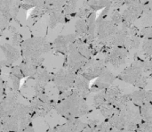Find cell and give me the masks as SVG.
<instances>
[{
    "label": "cell",
    "instance_id": "obj_1",
    "mask_svg": "<svg viewBox=\"0 0 152 132\" xmlns=\"http://www.w3.org/2000/svg\"><path fill=\"white\" fill-rule=\"evenodd\" d=\"M20 92H7L0 105V122L3 131L21 132L31 124L32 114L28 105L20 100Z\"/></svg>",
    "mask_w": 152,
    "mask_h": 132
},
{
    "label": "cell",
    "instance_id": "obj_2",
    "mask_svg": "<svg viewBox=\"0 0 152 132\" xmlns=\"http://www.w3.org/2000/svg\"><path fill=\"white\" fill-rule=\"evenodd\" d=\"M54 110L60 116L67 121L79 119L92 111L86 100L72 90L66 97L57 101Z\"/></svg>",
    "mask_w": 152,
    "mask_h": 132
},
{
    "label": "cell",
    "instance_id": "obj_3",
    "mask_svg": "<svg viewBox=\"0 0 152 132\" xmlns=\"http://www.w3.org/2000/svg\"><path fill=\"white\" fill-rule=\"evenodd\" d=\"M152 72V63L150 60L135 56L133 63L121 72L117 78L134 87L143 89L148 83V76Z\"/></svg>",
    "mask_w": 152,
    "mask_h": 132
},
{
    "label": "cell",
    "instance_id": "obj_4",
    "mask_svg": "<svg viewBox=\"0 0 152 132\" xmlns=\"http://www.w3.org/2000/svg\"><path fill=\"white\" fill-rule=\"evenodd\" d=\"M20 50L22 59H37L52 50V43L44 37H32L21 42Z\"/></svg>",
    "mask_w": 152,
    "mask_h": 132
},
{
    "label": "cell",
    "instance_id": "obj_5",
    "mask_svg": "<svg viewBox=\"0 0 152 132\" xmlns=\"http://www.w3.org/2000/svg\"><path fill=\"white\" fill-rule=\"evenodd\" d=\"M21 0H0V36L15 20Z\"/></svg>",
    "mask_w": 152,
    "mask_h": 132
},
{
    "label": "cell",
    "instance_id": "obj_6",
    "mask_svg": "<svg viewBox=\"0 0 152 132\" xmlns=\"http://www.w3.org/2000/svg\"><path fill=\"white\" fill-rule=\"evenodd\" d=\"M56 101L53 100L45 92L35 96L29 102V107L31 110L32 118L45 117L46 114L54 110Z\"/></svg>",
    "mask_w": 152,
    "mask_h": 132
},
{
    "label": "cell",
    "instance_id": "obj_7",
    "mask_svg": "<svg viewBox=\"0 0 152 132\" xmlns=\"http://www.w3.org/2000/svg\"><path fill=\"white\" fill-rule=\"evenodd\" d=\"M76 77V72L62 66V68H61L56 73L53 74L52 81L58 89L59 93L61 94L65 91L72 89Z\"/></svg>",
    "mask_w": 152,
    "mask_h": 132
},
{
    "label": "cell",
    "instance_id": "obj_8",
    "mask_svg": "<svg viewBox=\"0 0 152 132\" xmlns=\"http://www.w3.org/2000/svg\"><path fill=\"white\" fill-rule=\"evenodd\" d=\"M88 60L89 59H87L78 51L75 40L69 46V50L66 55L63 66L77 74L78 72L83 68V66L87 63Z\"/></svg>",
    "mask_w": 152,
    "mask_h": 132
},
{
    "label": "cell",
    "instance_id": "obj_9",
    "mask_svg": "<svg viewBox=\"0 0 152 132\" xmlns=\"http://www.w3.org/2000/svg\"><path fill=\"white\" fill-rule=\"evenodd\" d=\"M120 114L125 121L126 131H135L137 130L139 124L142 122V118L140 113V107L134 105L131 101L127 105L121 109Z\"/></svg>",
    "mask_w": 152,
    "mask_h": 132
},
{
    "label": "cell",
    "instance_id": "obj_10",
    "mask_svg": "<svg viewBox=\"0 0 152 132\" xmlns=\"http://www.w3.org/2000/svg\"><path fill=\"white\" fill-rule=\"evenodd\" d=\"M106 68L107 64L104 61V58L92 57L78 72V74L82 75L90 81L98 78Z\"/></svg>",
    "mask_w": 152,
    "mask_h": 132
},
{
    "label": "cell",
    "instance_id": "obj_11",
    "mask_svg": "<svg viewBox=\"0 0 152 132\" xmlns=\"http://www.w3.org/2000/svg\"><path fill=\"white\" fill-rule=\"evenodd\" d=\"M104 97L108 103L121 110L130 102V94H125L118 87L111 85L104 90Z\"/></svg>",
    "mask_w": 152,
    "mask_h": 132
},
{
    "label": "cell",
    "instance_id": "obj_12",
    "mask_svg": "<svg viewBox=\"0 0 152 132\" xmlns=\"http://www.w3.org/2000/svg\"><path fill=\"white\" fill-rule=\"evenodd\" d=\"M52 76L53 74H51L43 65H41L40 67H38L37 72L31 78H28V80H34L33 90L35 92V96L40 95L45 92L46 85L50 81H52Z\"/></svg>",
    "mask_w": 152,
    "mask_h": 132
},
{
    "label": "cell",
    "instance_id": "obj_13",
    "mask_svg": "<svg viewBox=\"0 0 152 132\" xmlns=\"http://www.w3.org/2000/svg\"><path fill=\"white\" fill-rule=\"evenodd\" d=\"M128 52L129 51L123 46H113L103 58L106 64H110L115 69H118L126 63Z\"/></svg>",
    "mask_w": 152,
    "mask_h": 132
},
{
    "label": "cell",
    "instance_id": "obj_14",
    "mask_svg": "<svg viewBox=\"0 0 152 132\" xmlns=\"http://www.w3.org/2000/svg\"><path fill=\"white\" fill-rule=\"evenodd\" d=\"M1 49L4 56V59L1 61L4 67H12L20 59V57H21L19 47L14 46L10 42H5L1 45Z\"/></svg>",
    "mask_w": 152,
    "mask_h": 132
},
{
    "label": "cell",
    "instance_id": "obj_15",
    "mask_svg": "<svg viewBox=\"0 0 152 132\" xmlns=\"http://www.w3.org/2000/svg\"><path fill=\"white\" fill-rule=\"evenodd\" d=\"M116 78L117 77L107 67L102 72V74L98 78H96V80L94 81V83L90 87V92L96 93L102 90H105L106 88H108L113 84Z\"/></svg>",
    "mask_w": 152,
    "mask_h": 132
},
{
    "label": "cell",
    "instance_id": "obj_16",
    "mask_svg": "<svg viewBox=\"0 0 152 132\" xmlns=\"http://www.w3.org/2000/svg\"><path fill=\"white\" fill-rule=\"evenodd\" d=\"M77 38L75 33L68 34L65 36L60 35L52 43V50H53L55 53H59V54L66 55L68 53L69 45L73 43Z\"/></svg>",
    "mask_w": 152,
    "mask_h": 132
},
{
    "label": "cell",
    "instance_id": "obj_17",
    "mask_svg": "<svg viewBox=\"0 0 152 132\" xmlns=\"http://www.w3.org/2000/svg\"><path fill=\"white\" fill-rule=\"evenodd\" d=\"M89 80H86L85 77H83L80 74H77L73 88H72V91L76 94H77L78 96L82 97L83 98L86 99L88 97V96L90 95V85H89Z\"/></svg>",
    "mask_w": 152,
    "mask_h": 132
},
{
    "label": "cell",
    "instance_id": "obj_18",
    "mask_svg": "<svg viewBox=\"0 0 152 132\" xmlns=\"http://www.w3.org/2000/svg\"><path fill=\"white\" fill-rule=\"evenodd\" d=\"M130 101L139 107L146 103L152 102V91L139 88V90L130 94Z\"/></svg>",
    "mask_w": 152,
    "mask_h": 132
},
{
    "label": "cell",
    "instance_id": "obj_19",
    "mask_svg": "<svg viewBox=\"0 0 152 132\" xmlns=\"http://www.w3.org/2000/svg\"><path fill=\"white\" fill-rule=\"evenodd\" d=\"M78 0H68L62 8V12L66 17V21H69L72 18L76 17L77 12Z\"/></svg>",
    "mask_w": 152,
    "mask_h": 132
},
{
    "label": "cell",
    "instance_id": "obj_20",
    "mask_svg": "<svg viewBox=\"0 0 152 132\" xmlns=\"http://www.w3.org/2000/svg\"><path fill=\"white\" fill-rule=\"evenodd\" d=\"M48 28L51 29H53L57 25L59 24H63L66 21V17L61 11H56L53 13H51L48 14Z\"/></svg>",
    "mask_w": 152,
    "mask_h": 132
},
{
    "label": "cell",
    "instance_id": "obj_21",
    "mask_svg": "<svg viewBox=\"0 0 152 132\" xmlns=\"http://www.w3.org/2000/svg\"><path fill=\"white\" fill-rule=\"evenodd\" d=\"M67 1L68 0H45V8L46 13L49 14L56 11H61Z\"/></svg>",
    "mask_w": 152,
    "mask_h": 132
},
{
    "label": "cell",
    "instance_id": "obj_22",
    "mask_svg": "<svg viewBox=\"0 0 152 132\" xmlns=\"http://www.w3.org/2000/svg\"><path fill=\"white\" fill-rule=\"evenodd\" d=\"M75 34L77 38L84 39L87 34V23L86 20L77 18L75 23Z\"/></svg>",
    "mask_w": 152,
    "mask_h": 132
},
{
    "label": "cell",
    "instance_id": "obj_23",
    "mask_svg": "<svg viewBox=\"0 0 152 132\" xmlns=\"http://www.w3.org/2000/svg\"><path fill=\"white\" fill-rule=\"evenodd\" d=\"M98 110L101 112V114L106 120H109L110 118H111L114 114H116L119 111L118 108H116L115 106H113L107 101H105L102 105H101L98 107Z\"/></svg>",
    "mask_w": 152,
    "mask_h": 132
},
{
    "label": "cell",
    "instance_id": "obj_24",
    "mask_svg": "<svg viewBox=\"0 0 152 132\" xmlns=\"http://www.w3.org/2000/svg\"><path fill=\"white\" fill-rule=\"evenodd\" d=\"M85 3L93 12H96L102 8L111 6L110 0H85Z\"/></svg>",
    "mask_w": 152,
    "mask_h": 132
},
{
    "label": "cell",
    "instance_id": "obj_25",
    "mask_svg": "<svg viewBox=\"0 0 152 132\" xmlns=\"http://www.w3.org/2000/svg\"><path fill=\"white\" fill-rule=\"evenodd\" d=\"M140 113L142 121L152 123V102L146 103L140 106Z\"/></svg>",
    "mask_w": 152,
    "mask_h": 132
},
{
    "label": "cell",
    "instance_id": "obj_26",
    "mask_svg": "<svg viewBox=\"0 0 152 132\" xmlns=\"http://www.w3.org/2000/svg\"><path fill=\"white\" fill-rule=\"evenodd\" d=\"M10 30H11V35H10V43L12 45H13L14 46L16 47H19L20 46V44L22 42V37L20 35V33L15 29V28L13 27H10Z\"/></svg>",
    "mask_w": 152,
    "mask_h": 132
},
{
    "label": "cell",
    "instance_id": "obj_27",
    "mask_svg": "<svg viewBox=\"0 0 152 132\" xmlns=\"http://www.w3.org/2000/svg\"><path fill=\"white\" fill-rule=\"evenodd\" d=\"M144 59L151 60L152 58V38H144L142 48Z\"/></svg>",
    "mask_w": 152,
    "mask_h": 132
},
{
    "label": "cell",
    "instance_id": "obj_28",
    "mask_svg": "<svg viewBox=\"0 0 152 132\" xmlns=\"http://www.w3.org/2000/svg\"><path fill=\"white\" fill-rule=\"evenodd\" d=\"M45 2V0H21L20 8L24 9V10H28L31 8L44 5Z\"/></svg>",
    "mask_w": 152,
    "mask_h": 132
},
{
    "label": "cell",
    "instance_id": "obj_29",
    "mask_svg": "<svg viewBox=\"0 0 152 132\" xmlns=\"http://www.w3.org/2000/svg\"><path fill=\"white\" fill-rule=\"evenodd\" d=\"M46 13L45 12V4L41 5V6H37L35 7L32 11V13H30V19L34 21L37 22L38 20H40L45 14Z\"/></svg>",
    "mask_w": 152,
    "mask_h": 132
},
{
    "label": "cell",
    "instance_id": "obj_30",
    "mask_svg": "<svg viewBox=\"0 0 152 132\" xmlns=\"http://www.w3.org/2000/svg\"><path fill=\"white\" fill-rule=\"evenodd\" d=\"M92 129L94 130V132H111L114 128L106 120V122H99L94 128H92Z\"/></svg>",
    "mask_w": 152,
    "mask_h": 132
},
{
    "label": "cell",
    "instance_id": "obj_31",
    "mask_svg": "<svg viewBox=\"0 0 152 132\" xmlns=\"http://www.w3.org/2000/svg\"><path fill=\"white\" fill-rule=\"evenodd\" d=\"M5 97V89H4V82L3 78L0 79V105Z\"/></svg>",
    "mask_w": 152,
    "mask_h": 132
},
{
    "label": "cell",
    "instance_id": "obj_32",
    "mask_svg": "<svg viewBox=\"0 0 152 132\" xmlns=\"http://www.w3.org/2000/svg\"><path fill=\"white\" fill-rule=\"evenodd\" d=\"M21 132H36V131H35V129L33 128L32 124H30L29 126H28L26 129H24V130H23Z\"/></svg>",
    "mask_w": 152,
    "mask_h": 132
},
{
    "label": "cell",
    "instance_id": "obj_33",
    "mask_svg": "<svg viewBox=\"0 0 152 132\" xmlns=\"http://www.w3.org/2000/svg\"><path fill=\"white\" fill-rule=\"evenodd\" d=\"M111 132H137L135 131H126V130H117V129H113Z\"/></svg>",
    "mask_w": 152,
    "mask_h": 132
},
{
    "label": "cell",
    "instance_id": "obj_34",
    "mask_svg": "<svg viewBox=\"0 0 152 132\" xmlns=\"http://www.w3.org/2000/svg\"><path fill=\"white\" fill-rule=\"evenodd\" d=\"M3 65H2V63H1V62H0V79L2 78V69H3Z\"/></svg>",
    "mask_w": 152,
    "mask_h": 132
},
{
    "label": "cell",
    "instance_id": "obj_35",
    "mask_svg": "<svg viewBox=\"0 0 152 132\" xmlns=\"http://www.w3.org/2000/svg\"><path fill=\"white\" fill-rule=\"evenodd\" d=\"M3 129H2V125H1V122H0V132H2Z\"/></svg>",
    "mask_w": 152,
    "mask_h": 132
},
{
    "label": "cell",
    "instance_id": "obj_36",
    "mask_svg": "<svg viewBox=\"0 0 152 132\" xmlns=\"http://www.w3.org/2000/svg\"><path fill=\"white\" fill-rule=\"evenodd\" d=\"M150 78H151L152 79V72L151 73H150Z\"/></svg>",
    "mask_w": 152,
    "mask_h": 132
},
{
    "label": "cell",
    "instance_id": "obj_37",
    "mask_svg": "<svg viewBox=\"0 0 152 132\" xmlns=\"http://www.w3.org/2000/svg\"><path fill=\"white\" fill-rule=\"evenodd\" d=\"M2 132H12V131H2Z\"/></svg>",
    "mask_w": 152,
    "mask_h": 132
}]
</instances>
